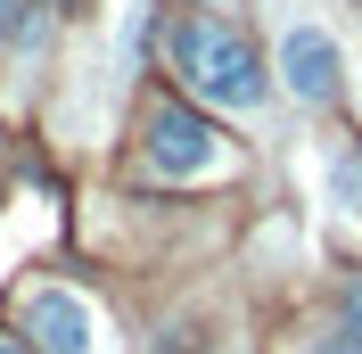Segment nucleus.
<instances>
[{
	"label": "nucleus",
	"mask_w": 362,
	"mask_h": 354,
	"mask_svg": "<svg viewBox=\"0 0 362 354\" xmlns=\"http://www.w3.org/2000/svg\"><path fill=\"white\" fill-rule=\"evenodd\" d=\"M280 83H288V99H305V108L338 99V83H346L338 42H329L321 25H288V33H280Z\"/></svg>",
	"instance_id": "3"
},
{
	"label": "nucleus",
	"mask_w": 362,
	"mask_h": 354,
	"mask_svg": "<svg viewBox=\"0 0 362 354\" xmlns=\"http://www.w3.org/2000/svg\"><path fill=\"white\" fill-rule=\"evenodd\" d=\"M0 354H25V346H17V338H0Z\"/></svg>",
	"instance_id": "9"
},
{
	"label": "nucleus",
	"mask_w": 362,
	"mask_h": 354,
	"mask_svg": "<svg viewBox=\"0 0 362 354\" xmlns=\"http://www.w3.org/2000/svg\"><path fill=\"white\" fill-rule=\"evenodd\" d=\"M58 8H74V0H58Z\"/></svg>",
	"instance_id": "10"
},
{
	"label": "nucleus",
	"mask_w": 362,
	"mask_h": 354,
	"mask_svg": "<svg viewBox=\"0 0 362 354\" xmlns=\"http://www.w3.org/2000/svg\"><path fill=\"white\" fill-rule=\"evenodd\" d=\"M165 58H173V74L198 91V99H214V108H239V115L264 108V67H255V50L239 42L230 25L181 17L173 33H165Z\"/></svg>",
	"instance_id": "1"
},
{
	"label": "nucleus",
	"mask_w": 362,
	"mask_h": 354,
	"mask_svg": "<svg viewBox=\"0 0 362 354\" xmlns=\"http://www.w3.org/2000/svg\"><path fill=\"white\" fill-rule=\"evenodd\" d=\"M25 330H33L42 354H90L99 346V313H90V297H74V288H33Z\"/></svg>",
	"instance_id": "4"
},
{
	"label": "nucleus",
	"mask_w": 362,
	"mask_h": 354,
	"mask_svg": "<svg viewBox=\"0 0 362 354\" xmlns=\"http://www.w3.org/2000/svg\"><path fill=\"white\" fill-rule=\"evenodd\" d=\"M346 338H354V346H362V280L346 288Z\"/></svg>",
	"instance_id": "6"
},
{
	"label": "nucleus",
	"mask_w": 362,
	"mask_h": 354,
	"mask_svg": "<svg viewBox=\"0 0 362 354\" xmlns=\"http://www.w3.org/2000/svg\"><path fill=\"white\" fill-rule=\"evenodd\" d=\"M223 132L206 124V115H189V108H157L148 115V165L157 173H173V181H206V173H223Z\"/></svg>",
	"instance_id": "2"
},
{
	"label": "nucleus",
	"mask_w": 362,
	"mask_h": 354,
	"mask_svg": "<svg viewBox=\"0 0 362 354\" xmlns=\"http://www.w3.org/2000/svg\"><path fill=\"white\" fill-rule=\"evenodd\" d=\"M321 181H329L338 215H346V222H362V156H354V149H329V156H321Z\"/></svg>",
	"instance_id": "5"
},
{
	"label": "nucleus",
	"mask_w": 362,
	"mask_h": 354,
	"mask_svg": "<svg viewBox=\"0 0 362 354\" xmlns=\"http://www.w3.org/2000/svg\"><path fill=\"white\" fill-rule=\"evenodd\" d=\"M305 354H362V346H354V338L338 330V338H321V346H305Z\"/></svg>",
	"instance_id": "8"
},
{
	"label": "nucleus",
	"mask_w": 362,
	"mask_h": 354,
	"mask_svg": "<svg viewBox=\"0 0 362 354\" xmlns=\"http://www.w3.org/2000/svg\"><path fill=\"white\" fill-rule=\"evenodd\" d=\"M17 33H25V8H17V0H0V42H17Z\"/></svg>",
	"instance_id": "7"
}]
</instances>
